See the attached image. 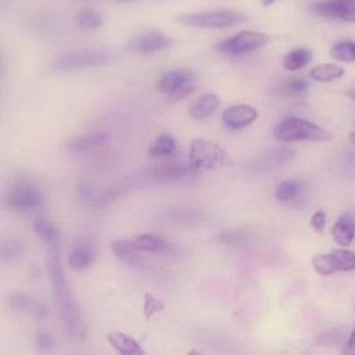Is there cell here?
Listing matches in <instances>:
<instances>
[{
	"instance_id": "obj_1",
	"label": "cell",
	"mask_w": 355,
	"mask_h": 355,
	"mask_svg": "<svg viewBox=\"0 0 355 355\" xmlns=\"http://www.w3.org/2000/svg\"><path fill=\"white\" fill-rule=\"evenodd\" d=\"M47 247V272L50 279L51 291L54 295V301L58 308V315L64 327L68 333L79 340L85 337V323L82 313L79 311L78 302L75 301L68 283L64 277V270L61 265V251H60V240H55Z\"/></svg>"
},
{
	"instance_id": "obj_2",
	"label": "cell",
	"mask_w": 355,
	"mask_h": 355,
	"mask_svg": "<svg viewBox=\"0 0 355 355\" xmlns=\"http://www.w3.org/2000/svg\"><path fill=\"white\" fill-rule=\"evenodd\" d=\"M230 164L232 159L227 151L218 143L205 139H194L190 143L189 168L191 176H197L202 171L216 169Z\"/></svg>"
},
{
	"instance_id": "obj_3",
	"label": "cell",
	"mask_w": 355,
	"mask_h": 355,
	"mask_svg": "<svg viewBox=\"0 0 355 355\" xmlns=\"http://www.w3.org/2000/svg\"><path fill=\"white\" fill-rule=\"evenodd\" d=\"M176 21L189 28L200 29H223L237 26L247 21V17L236 10H207L200 12H186L176 17Z\"/></svg>"
},
{
	"instance_id": "obj_4",
	"label": "cell",
	"mask_w": 355,
	"mask_h": 355,
	"mask_svg": "<svg viewBox=\"0 0 355 355\" xmlns=\"http://www.w3.org/2000/svg\"><path fill=\"white\" fill-rule=\"evenodd\" d=\"M273 136L276 140L283 143L308 140V141H329L331 135L322 126L297 116H290L283 119L273 129Z\"/></svg>"
},
{
	"instance_id": "obj_5",
	"label": "cell",
	"mask_w": 355,
	"mask_h": 355,
	"mask_svg": "<svg viewBox=\"0 0 355 355\" xmlns=\"http://www.w3.org/2000/svg\"><path fill=\"white\" fill-rule=\"evenodd\" d=\"M6 204L17 212H32L42 207L43 196L29 178L17 176L6 191Z\"/></svg>"
},
{
	"instance_id": "obj_6",
	"label": "cell",
	"mask_w": 355,
	"mask_h": 355,
	"mask_svg": "<svg viewBox=\"0 0 355 355\" xmlns=\"http://www.w3.org/2000/svg\"><path fill=\"white\" fill-rule=\"evenodd\" d=\"M111 54L100 49H82L61 54L51 62V69L55 72H72L108 64Z\"/></svg>"
},
{
	"instance_id": "obj_7",
	"label": "cell",
	"mask_w": 355,
	"mask_h": 355,
	"mask_svg": "<svg viewBox=\"0 0 355 355\" xmlns=\"http://www.w3.org/2000/svg\"><path fill=\"white\" fill-rule=\"evenodd\" d=\"M196 87V76L193 71L179 68L171 69L161 75L158 80V90L166 94V101H180L189 96Z\"/></svg>"
},
{
	"instance_id": "obj_8",
	"label": "cell",
	"mask_w": 355,
	"mask_h": 355,
	"mask_svg": "<svg viewBox=\"0 0 355 355\" xmlns=\"http://www.w3.org/2000/svg\"><path fill=\"white\" fill-rule=\"evenodd\" d=\"M312 266L322 276H329L336 272H351L355 270V252L341 247L330 252L315 254L312 257Z\"/></svg>"
},
{
	"instance_id": "obj_9",
	"label": "cell",
	"mask_w": 355,
	"mask_h": 355,
	"mask_svg": "<svg viewBox=\"0 0 355 355\" xmlns=\"http://www.w3.org/2000/svg\"><path fill=\"white\" fill-rule=\"evenodd\" d=\"M269 42V36L257 31H241L218 44V50L225 54L239 55L254 51Z\"/></svg>"
},
{
	"instance_id": "obj_10",
	"label": "cell",
	"mask_w": 355,
	"mask_h": 355,
	"mask_svg": "<svg viewBox=\"0 0 355 355\" xmlns=\"http://www.w3.org/2000/svg\"><path fill=\"white\" fill-rule=\"evenodd\" d=\"M171 43L172 40L165 33L159 31H146L132 36L126 43V49L136 54H151L168 49Z\"/></svg>"
},
{
	"instance_id": "obj_11",
	"label": "cell",
	"mask_w": 355,
	"mask_h": 355,
	"mask_svg": "<svg viewBox=\"0 0 355 355\" xmlns=\"http://www.w3.org/2000/svg\"><path fill=\"white\" fill-rule=\"evenodd\" d=\"M312 11L329 19L355 24V0H327L312 6Z\"/></svg>"
},
{
	"instance_id": "obj_12",
	"label": "cell",
	"mask_w": 355,
	"mask_h": 355,
	"mask_svg": "<svg viewBox=\"0 0 355 355\" xmlns=\"http://www.w3.org/2000/svg\"><path fill=\"white\" fill-rule=\"evenodd\" d=\"M295 157V151L291 147L287 146H280L268 150L266 153L261 154L259 157L254 158L251 164L248 165L252 172H263L275 168H280L283 165L290 164Z\"/></svg>"
},
{
	"instance_id": "obj_13",
	"label": "cell",
	"mask_w": 355,
	"mask_h": 355,
	"mask_svg": "<svg viewBox=\"0 0 355 355\" xmlns=\"http://www.w3.org/2000/svg\"><path fill=\"white\" fill-rule=\"evenodd\" d=\"M258 118L257 108L248 104H236L225 108L222 114V119L226 126L232 129H241L244 126L251 125Z\"/></svg>"
},
{
	"instance_id": "obj_14",
	"label": "cell",
	"mask_w": 355,
	"mask_h": 355,
	"mask_svg": "<svg viewBox=\"0 0 355 355\" xmlns=\"http://www.w3.org/2000/svg\"><path fill=\"white\" fill-rule=\"evenodd\" d=\"M187 175H190L189 164L184 165L182 162L159 164L144 172L146 179H150L153 182H173Z\"/></svg>"
},
{
	"instance_id": "obj_15",
	"label": "cell",
	"mask_w": 355,
	"mask_h": 355,
	"mask_svg": "<svg viewBox=\"0 0 355 355\" xmlns=\"http://www.w3.org/2000/svg\"><path fill=\"white\" fill-rule=\"evenodd\" d=\"M112 252L114 255L128 263L129 266L135 269H140L143 272H148L151 269V265L147 262V259L141 258L139 255V250H136L130 240H116L112 243Z\"/></svg>"
},
{
	"instance_id": "obj_16",
	"label": "cell",
	"mask_w": 355,
	"mask_h": 355,
	"mask_svg": "<svg viewBox=\"0 0 355 355\" xmlns=\"http://www.w3.org/2000/svg\"><path fill=\"white\" fill-rule=\"evenodd\" d=\"M7 304L12 311L28 312L36 319H42L47 313L46 306L42 302H39L37 300H35L24 293H14V294L8 295Z\"/></svg>"
},
{
	"instance_id": "obj_17",
	"label": "cell",
	"mask_w": 355,
	"mask_h": 355,
	"mask_svg": "<svg viewBox=\"0 0 355 355\" xmlns=\"http://www.w3.org/2000/svg\"><path fill=\"white\" fill-rule=\"evenodd\" d=\"M331 237L340 247H348L355 236V218L351 214H343L331 226Z\"/></svg>"
},
{
	"instance_id": "obj_18",
	"label": "cell",
	"mask_w": 355,
	"mask_h": 355,
	"mask_svg": "<svg viewBox=\"0 0 355 355\" xmlns=\"http://www.w3.org/2000/svg\"><path fill=\"white\" fill-rule=\"evenodd\" d=\"M162 218L168 223H178V225H186V226L200 225L205 220V215L200 209L184 208V207L165 209L162 214Z\"/></svg>"
},
{
	"instance_id": "obj_19",
	"label": "cell",
	"mask_w": 355,
	"mask_h": 355,
	"mask_svg": "<svg viewBox=\"0 0 355 355\" xmlns=\"http://www.w3.org/2000/svg\"><path fill=\"white\" fill-rule=\"evenodd\" d=\"M105 141H107L105 133H86V135H80V136L71 139L65 144V148L71 154H82V153H86L92 148H96V147L104 144Z\"/></svg>"
},
{
	"instance_id": "obj_20",
	"label": "cell",
	"mask_w": 355,
	"mask_h": 355,
	"mask_svg": "<svg viewBox=\"0 0 355 355\" xmlns=\"http://www.w3.org/2000/svg\"><path fill=\"white\" fill-rule=\"evenodd\" d=\"M132 244L140 252H151V254H162L171 251V244L162 240L159 236L155 234H137L132 240Z\"/></svg>"
},
{
	"instance_id": "obj_21",
	"label": "cell",
	"mask_w": 355,
	"mask_h": 355,
	"mask_svg": "<svg viewBox=\"0 0 355 355\" xmlns=\"http://www.w3.org/2000/svg\"><path fill=\"white\" fill-rule=\"evenodd\" d=\"M107 341L112 348L123 355H143L144 349L140 344L130 336L122 331H110L107 334Z\"/></svg>"
},
{
	"instance_id": "obj_22",
	"label": "cell",
	"mask_w": 355,
	"mask_h": 355,
	"mask_svg": "<svg viewBox=\"0 0 355 355\" xmlns=\"http://www.w3.org/2000/svg\"><path fill=\"white\" fill-rule=\"evenodd\" d=\"M219 107V98L214 93H208L201 96L196 103L189 110V114L194 119H202L208 115H211L216 108Z\"/></svg>"
},
{
	"instance_id": "obj_23",
	"label": "cell",
	"mask_w": 355,
	"mask_h": 355,
	"mask_svg": "<svg viewBox=\"0 0 355 355\" xmlns=\"http://www.w3.org/2000/svg\"><path fill=\"white\" fill-rule=\"evenodd\" d=\"M78 28L82 31H97L103 26L104 18L103 14L94 8H83L75 17Z\"/></svg>"
},
{
	"instance_id": "obj_24",
	"label": "cell",
	"mask_w": 355,
	"mask_h": 355,
	"mask_svg": "<svg viewBox=\"0 0 355 355\" xmlns=\"http://www.w3.org/2000/svg\"><path fill=\"white\" fill-rule=\"evenodd\" d=\"M94 261V251L90 245H79L76 247L69 258H68V265L73 270H83L87 269Z\"/></svg>"
},
{
	"instance_id": "obj_25",
	"label": "cell",
	"mask_w": 355,
	"mask_h": 355,
	"mask_svg": "<svg viewBox=\"0 0 355 355\" xmlns=\"http://www.w3.org/2000/svg\"><path fill=\"white\" fill-rule=\"evenodd\" d=\"M312 60V51L306 47H298L291 50L284 58H283V67L287 71H298L308 65Z\"/></svg>"
},
{
	"instance_id": "obj_26",
	"label": "cell",
	"mask_w": 355,
	"mask_h": 355,
	"mask_svg": "<svg viewBox=\"0 0 355 355\" xmlns=\"http://www.w3.org/2000/svg\"><path fill=\"white\" fill-rule=\"evenodd\" d=\"M25 245L17 239H7L0 245V257L3 262H17L25 257Z\"/></svg>"
},
{
	"instance_id": "obj_27",
	"label": "cell",
	"mask_w": 355,
	"mask_h": 355,
	"mask_svg": "<svg viewBox=\"0 0 355 355\" xmlns=\"http://www.w3.org/2000/svg\"><path fill=\"white\" fill-rule=\"evenodd\" d=\"M344 75V68L337 64H319L313 67L309 76L318 82H331Z\"/></svg>"
},
{
	"instance_id": "obj_28",
	"label": "cell",
	"mask_w": 355,
	"mask_h": 355,
	"mask_svg": "<svg viewBox=\"0 0 355 355\" xmlns=\"http://www.w3.org/2000/svg\"><path fill=\"white\" fill-rule=\"evenodd\" d=\"M176 150V141L171 135H161L158 136L150 146H148V154L151 157H164L171 155Z\"/></svg>"
},
{
	"instance_id": "obj_29",
	"label": "cell",
	"mask_w": 355,
	"mask_h": 355,
	"mask_svg": "<svg viewBox=\"0 0 355 355\" xmlns=\"http://www.w3.org/2000/svg\"><path fill=\"white\" fill-rule=\"evenodd\" d=\"M302 190V182L300 179H287L280 182L275 189V198L277 201H290L298 196Z\"/></svg>"
},
{
	"instance_id": "obj_30",
	"label": "cell",
	"mask_w": 355,
	"mask_h": 355,
	"mask_svg": "<svg viewBox=\"0 0 355 355\" xmlns=\"http://www.w3.org/2000/svg\"><path fill=\"white\" fill-rule=\"evenodd\" d=\"M35 32L40 33V35H53L57 32V29L60 28V24H58V19L54 18L53 15H39V17H35L32 21H31V25H29Z\"/></svg>"
},
{
	"instance_id": "obj_31",
	"label": "cell",
	"mask_w": 355,
	"mask_h": 355,
	"mask_svg": "<svg viewBox=\"0 0 355 355\" xmlns=\"http://www.w3.org/2000/svg\"><path fill=\"white\" fill-rule=\"evenodd\" d=\"M330 55L343 62H354L355 61V42L351 40H343L336 43L331 50Z\"/></svg>"
},
{
	"instance_id": "obj_32",
	"label": "cell",
	"mask_w": 355,
	"mask_h": 355,
	"mask_svg": "<svg viewBox=\"0 0 355 355\" xmlns=\"http://www.w3.org/2000/svg\"><path fill=\"white\" fill-rule=\"evenodd\" d=\"M33 230L36 236L47 245L55 240H60V233L54 225H51L49 220L39 219L33 225Z\"/></svg>"
},
{
	"instance_id": "obj_33",
	"label": "cell",
	"mask_w": 355,
	"mask_h": 355,
	"mask_svg": "<svg viewBox=\"0 0 355 355\" xmlns=\"http://www.w3.org/2000/svg\"><path fill=\"white\" fill-rule=\"evenodd\" d=\"M164 309V302L155 297H153L151 294H146L144 295V305H143V313L146 316V319H151V316L159 311Z\"/></svg>"
},
{
	"instance_id": "obj_34",
	"label": "cell",
	"mask_w": 355,
	"mask_h": 355,
	"mask_svg": "<svg viewBox=\"0 0 355 355\" xmlns=\"http://www.w3.org/2000/svg\"><path fill=\"white\" fill-rule=\"evenodd\" d=\"M308 87V83L302 79H293L290 80L284 87L283 90L287 93V94H301L306 90Z\"/></svg>"
},
{
	"instance_id": "obj_35",
	"label": "cell",
	"mask_w": 355,
	"mask_h": 355,
	"mask_svg": "<svg viewBox=\"0 0 355 355\" xmlns=\"http://www.w3.org/2000/svg\"><path fill=\"white\" fill-rule=\"evenodd\" d=\"M311 226L312 229L316 232V233H322L324 230V226H326V214L324 211L319 209L316 211L312 218H311Z\"/></svg>"
},
{
	"instance_id": "obj_36",
	"label": "cell",
	"mask_w": 355,
	"mask_h": 355,
	"mask_svg": "<svg viewBox=\"0 0 355 355\" xmlns=\"http://www.w3.org/2000/svg\"><path fill=\"white\" fill-rule=\"evenodd\" d=\"M36 344L37 347L42 349V351H50L53 347H54V340L53 337L46 333V331H40L37 336H36Z\"/></svg>"
},
{
	"instance_id": "obj_37",
	"label": "cell",
	"mask_w": 355,
	"mask_h": 355,
	"mask_svg": "<svg viewBox=\"0 0 355 355\" xmlns=\"http://www.w3.org/2000/svg\"><path fill=\"white\" fill-rule=\"evenodd\" d=\"M354 306H355V304H354ZM343 354L355 355V327H354V330H352V333H351V336H349V338H348V341H347V344L343 349Z\"/></svg>"
},
{
	"instance_id": "obj_38",
	"label": "cell",
	"mask_w": 355,
	"mask_h": 355,
	"mask_svg": "<svg viewBox=\"0 0 355 355\" xmlns=\"http://www.w3.org/2000/svg\"><path fill=\"white\" fill-rule=\"evenodd\" d=\"M348 137H349V140L355 144V130H352V132L349 133V136H348Z\"/></svg>"
},
{
	"instance_id": "obj_39",
	"label": "cell",
	"mask_w": 355,
	"mask_h": 355,
	"mask_svg": "<svg viewBox=\"0 0 355 355\" xmlns=\"http://www.w3.org/2000/svg\"><path fill=\"white\" fill-rule=\"evenodd\" d=\"M275 1H277V0H262V4H263V6H269V4L275 3Z\"/></svg>"
},
{
	"instance_id": "obj_40",
	"label": "cell",
	"mask_w": 355,
	"mask_h": 355,
	"mask_svg": "<svg viewBox=\"0 0 355 355\" xmlns=\"http://www.w3.org/2000/svg\"><path fill=\"white\" fill-rule=\"evenodd\" d=\"M348 96H349V97H351V98H354V100H355V90H352V92H349V93H348Z\"/></svg>"
},
{
	"instance_id": "obj_41",
	"label": "cell",
	"mask_w": 355,
	"mask_h": 355,
	"mask_svg": "<svg viewBox=\"0 0 355 355\" xmlns=\"http://www.w3.org/2000/svg\"><path fill=\"white\" fill-rule=\"evenodd\" d=\"M116 1H130V0H116Z\"/></svg>"
},
{
	"instance_id": "obj_42",
	"label": "cell",
	"mask_w": 355,
	"mask_h": 355,
	"mask_svg": "<svg viewBox=\"0 0 355 355\" xmlns=\"http://www.w3.org/2000/svg\"><path fill=\"white\" fill-rule=\"evenodd\" d=\"M82 1H85V0H82Z\"/></svg>"
}]
</instances>
